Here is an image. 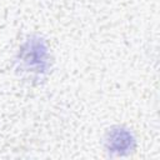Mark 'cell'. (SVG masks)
Instances as JSON below:
<instances>
[{"mask_svg":"<svg viewBox=\"0 0 160 160\" xmlns=\"http://www.w3.org/2000/svg\"><path fill=\"white\" fill-rule=\"evenodd\" d=\"M110 145L114 150H124L130 144V134L124 130H116L110 138Z\"/></svg>","mask_w":160,"mask_h":160,"instance_id":"1","label":"cell"}]
</instances>
